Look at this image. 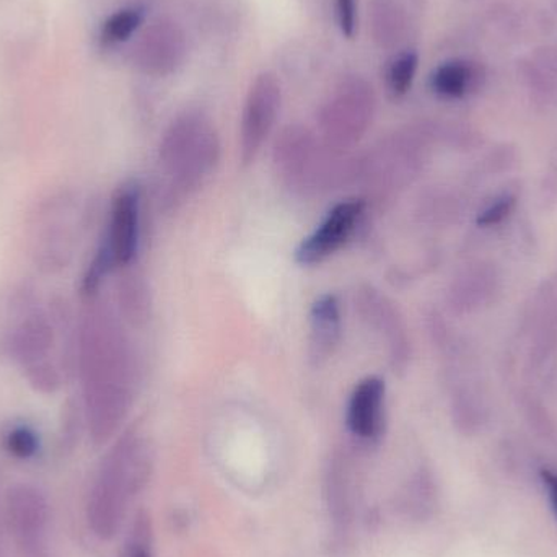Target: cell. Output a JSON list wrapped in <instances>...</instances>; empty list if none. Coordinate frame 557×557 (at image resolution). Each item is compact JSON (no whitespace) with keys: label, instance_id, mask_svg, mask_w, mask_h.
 Wrapping results in <instances>:
<instances>
[{"label":"cell","instance_id":"cell-1","mask_svg":"<svg viewBox=\"0 0 557 557\" xmlns=\"http://www.w3.org/2000/svg\"><path fill=\"white\" fill-rule=\"evenodd\" d=\"M77 360L88 434L95 444H104L133 406L137 367L120 317L97 295L82 310Z\"/></svg>","mask_w":557,"mask_h":557},{"label":"cell","instance_id":"cell-2","mask_svg":"<svg viewBox=\"0 0 557 557\" xmlns=\"http://www.w3.org/2000/svg\"><path fill=\"white\" fill-rule=\"evenodd\" d=\"M152 451L146 438L127 432L113 445L88 494L87 520L95 536L108 542L123 527L134 497L149 483Z\"/></svg>","mask_w":557,"mask_h":557},{"label":"cell","instance_id":"cell-3","mask_svg":"<svg viewBox=\"0 0 557 557\" xmlns=\"http://www.w3.org/2000/svg\"><path fill=\"white\" fill-rule=\"evenodd\" d=\"M221 159V139L199 111L180 114L163 134L159 152L160 195L176 205L211 176Z\"/></svg>","mask_w":557,"mask_h":557},{"label":"cell","instance_id":"cell-4","mask_svg":"<svg viewBox=\"0 0 557 557\" xmlns=\"http://www.w3.org/2000/svg\"><path fill=\"white\" fill-rule=\"evenodd\" d=\"M343 156L298 124L285 127L274 144L278 178L288 189L304 196L330 191L352 175L354 166Z\"/></svg>","mask_w":557,"mask_h":557},{"label":"cell","instance_id":"cell-5","mask_svg":"<svg viewBox=\"0 0 557 557\" xmlns=\"http://www.w3.org/2000/svg\"><path fill=\"white\" fill-rule=\"evenodd\" d=\"M7 347L36 392L49 395L61 388L62 366L54 314L38 305L23 304L10 326Z\"/></svg>","mask_w":557,"mask_h":557},{"label":"cell","instance_id":"cell-6","mask_svg":"<svg viewBox=\"0 0 557 557\" xmlns=\"http://www.w3.org/2000/svg\"><path fill=\"white\" fill-rule=\"evenodd\" d=\"M140 242V191L136 183H126L111 201L107 231L94 260L85 271L82 294L95 297L108 274L133 264Z\"/></svg>","mask_w":557,"mask_h":557},{"label":"cell","instance_id":"cell-7","mask_svg":"<svg viewBox=\"0 0 557 557\" xmlns=\"http://www.w3.org/2000/svg\"><path fill=\"white\" fill-rule=\"evenodd\" d=\"M376 95L360 75H347L318 113L320 137L327 147L344 153L366 136L375 117Z\"/></svg>","mask_w":557,"mask_h":557},{"label":"cell","instance_id":"cell-8","mask_svg":"<svg viewBox=\"0 0 557 557\" xmlns=\"http://www.w3.org/2000/svg\"><path fill=\"white\" fill-rule=\"evenodd\" d=\"M77 208L71 196L51 199L39 209L32 224V251L36 264L46 273L67 267L75 245Z\"/></svg>","mask_w":557,"mask_h":557},{"label":"cell","instance_id":"cell-9","mask_svg":"<svg viewBox=\"0 0 557 557\" xmlns=\"http://www.w3.org/2000/svg\"><path fill=\"white\" fill-rule=\"evenodd\" d=\"M5 516L10 533L25 557H45L51 509L48 497L32 484H18L7 493Z\"/></svg>","mask_w":557,"mask_h":557},{"label":"cell","instance_id":"cell-10","mask_svg":"<svg viewBox=\"0 0 557 557\" xmlns=\"http://www.w3.org/2000/svg\"><path fill=\"white\" fill-rule=\"evenodd\" d=\"M281 104L282 90L276 75L273 72L258 75L248 90L242 114L240 157L244 165H251L260 156L276 126Z\"/></svg>","mask_w":557,"mask_h":557},{"label":"cell","instance_id":"cell-11","mask_svg":"<svg viewBox=\"0 0 557 557\" xmlns=\"http://www.w3.org/2000/svg\"><path fill=\"white\" fill-rule=\"evenodd\" d=\"M366 212L363 199H347L331 209L330 214L304 238L295 251V260L301 267H314L341 250L352 238Z\"/></svg>","mask_w":557,"mask_h":557},{"label":"cell","instance_id":"cell-12","mask_svg":"<svg viewBox=\"0 0 557 557\" xmlns=\"http://www.w3.org/2000/svg\"><path fill=\"white\" fill-rule=\"evenodd\" d=\"M186 36L172 20H157L140 36L134 61L150 77H166L178 71L186 58Z\"/></svg>","mask_w":557,"mask_h":557},{"label":"cell","instance_id":"cell-13","mask_svg":"<svg viewBox=\"0 0 557 557\" xmlns=\"http://www.w3.org/2000/svg\"><path fill=\"white\" fill-rule=\"evenodd\" d=\"M346 419L354 437L379 441L385 425V383L379 376H367L354 388Z\"/></svg>","mask_w":557,"mask_h":557},{"label":"cell","instance_id":"cell-14","mask_svg":"<svg viewBox=\"0 0 557 557\" xmlns=\"http://www.w3.org/2000/svg\"><path fill=\"white\" fill-rule=\"evenodd\" d=\"M359 307L363 318L385 337L395 367L403 366L408 360V337L398 311L385 297L370 287L360 290Z\"/></svg>","mask_w":557,"mask_h":557},{"label":"cell","instance_id":"cell-15","mask_svg":"<svg viewBox=\"0 0 557 557\" xmlns=\"http://www.w3.org/2000/svg\"><path fill=\"white\" fill-rule=\"evenodd\" d=\"M341 339V307L336 295H321L310 314V356L323 362L336 349Z\"/></svg>","mask_w":557,"mask_h":557},{"label":"cell","instance_id":"cell-16","mask_svg":"<svg viewBox=\"0 0 557 557\" xmlns=\"http://www.w3.org/2000/svg\"><path fill=\"white\" fill-rule=\"evenodd\" d=\"M370 33L379 48L393 49L401 42L406 32V16L393 0H373L369 12Z\"/></svg>","mask_w":557,"mask_h":557},{"label":"cell","instance_id":"cell-17","mask_svg":"<svg viewBox=\"0 0 557 557\" xmlns=\"http://www.w3.org/2000/svg\"><path fill=\"white\" fill-rule=\"evenodd\" d=\"M496 273L491 267H478L458 281L454 294V307L470 311L490 300L496 290Z\"/></svg>","mask_w":557,"mask_h":557},{"label":"cell","instance_id":"cell-18","mask_svg":"<svg viewBox=\"0 0 557 557\" xmlns=\"http://www.w3.org/2000/svg\"><path fill=\"white\" fill-rule=\"evenodd\" d=\"M471 78L473 71L467 62H445L432 75V90L444 98H461L470 88Z\"/></svg>","mask_w":557,"mask_h":557},{"label":"cell","instance_id":"cell-19","mask_svg":"<svg viewBox=\"0 0 557 557\" xmlns=\"http://www.w3.org/2000/svg\"><path fill=\"white\" fill-rule=\"evenodd\" d=\"M144 10L139 7H127L117 10L113 15L108 16L107 22L101 26V41L104 45H121L127 41L134 33L143 25Z\"/></svg>","mask_w":557,"mask_h":557},{"label":"cell","instance_id":"cell-20","mask_svg":"<svg viewBox=\"0 0 557 557\" xmlns=\"http://www.w3.org/2000/svg\"><path fill=\"white\" fill-rule=\"evenodd\" d=\"M419 58L414 51H405L396 55L386 67V88L395 98L405 97L411 90L418 72Z\"/></svg>","mask_w":557,"mask_h":557},{"label":"cell","instance_id":"cell-21","mask_svg":"<svg viewBox=\"0 0 557 557\" xmlns=\"http://www.w3.org/2000/svg\"><path fill=\"white\" fill-rule=\"evenodd\" d=\"M39 445V435L28 424L10 425L3 434V447L16 460H32L38 455Z\"/></svg>","mask_w":557,"mask_h":557},{"label":"cell","instance_id":"cell-22","mask_svg":"<svg viewBox=\"0 0 557 557\" xmlns=\"http://www.w3.org/2000/svg\"><path fill=\"white\" fill-rule=\"evenodd\" d=\"M123 557H153L152 525L144 512L134 519Z\"/></svg>","mask_w":557,"mask_h":557},{"label":"cell","instance_id":"cell-23","mask_svg":"<svg viewBox=\"0 0 557 557\" xmlns=\"http://www.w3.org/2000/svg\"><path fill=\"white\" fill-rule=\"evenodd\" d=\"M517 198L513 195H503L494 199L483 212L478 215V224L481 227H494V225L503 224L513 209H516Z\"/></svg>","mask_w":557,"mask_h":557},{"label":"cell","instance_id":"cell-24","mask_svg":"<svg viewBox=\"0 0 557 557\" xmlns=\"http://www.w3.org/2000/svg\"><path fill=\"white\" fill-rule=\"evenodd\" d=\"M434 484H432L431 478L428 474H419L412 483L411 494V509L418 512V516H424L428 510L432 509V503H434Z\"/></svg>","mask_w":557,"mask_h":557},{"label":"cell","instance_id":"cell-25","mask_svg":"<svg viewBox=\"0 0 557 557\" xmlns=\"http://www.w3.org/2000/svg\"><path fill=\"white\" fill-rule=\"evenodd\" d=\"M336 20L344 38L352 39L357 29L356 0H336Z\"/></svg>","mask_w":557,"mask_h":557},{"label":"cell","instance_id":"cell-26","mask_svg":"<svg viewBox=\"0 0 557 557\" xmlns=\"http://www.w3.org/2000/svg\"><path fill=\"white\" fill-rule=\"evenodd\" d=\"M542 476L543 486H545L546 497H548L549 506H552L553 513L557 519V473L553 470H542L540 473Z\"/></svg>","mask_w":557,"mask_h":557}]
</instances>
